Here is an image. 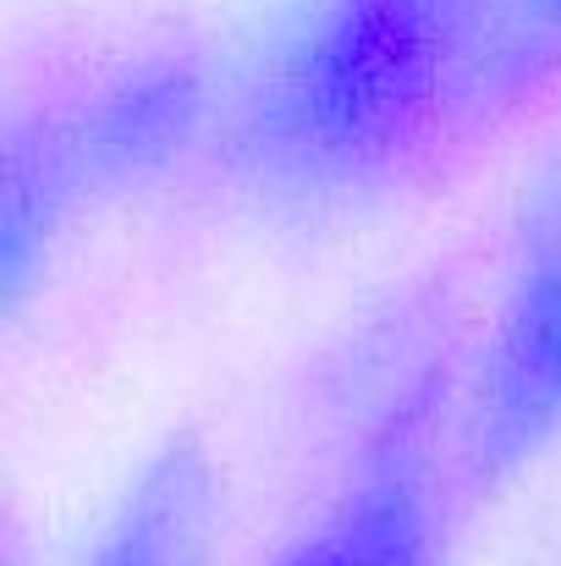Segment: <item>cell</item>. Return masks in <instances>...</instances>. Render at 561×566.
<instances>
[{
  "instance_id": "cell-1",
  "label": "cell",
  "mask_w": 561,
  "mask_h": 566,
  "mask_svg": "<svg viewBox=\"0 0 561 566\" xmlns=\"http://www.w3.org/2000/svg\"><path fill=\"white\" fill-rule=\"evenodd\" d=\"M468 0H314L248 99V155L292 192L391 177L468 72Z\"/></svg>"
},
{
  "instance_id": "cell-2",
  "label": "cell",
  "mask_w": 561,
  "mask_h": 566,
  "mask_svg": "<svg viewBox=\"0 0 561 566\" xmlns=\"http://www.w3.org/2000/svg\"><path fill=\"white\" fill-rule=\"evenodd\" d=\"M209 111L204 77L177 61L138 66L72 111L39 116L11 144L6 171V281L17 286L55 226L94 192L144 182L198 138Z\"/></svg>"
},
{
  "instance_id": "cell-3",
  "label": "cell",
  "mask_w": 561,
  "mask_h": 566,
  "mask_svg": "<svg viewBox=\"0 0 561 566\" xmlns=\"http://www.w3.org/2000/svg\"><path fill=\"white\" fill-rule=\"evenodd\" d=\"M551 440H561V203L529 231L501 297L468 407V457L479 473H501Z\"/></svg>"
},
{
  "instance_id": "cell-4",
  "label": "cell",
  "mask_w": 561,
  "mask_h": 566,
  "mask_svg": "<svg viewBox=\"0 0 561 566\" xmlns=\"http://www.w3.org/2000/svg\"><path fill=\"white\" fill-rule=\"evenodd\" d=\"M440 473L413 434H385L347 468L276 566H440Z\"/></svg>"
},
{
  "instance_id": "cell-5",
  "label": "cell",
  "mask_w": 561,
  "mask_h": 566,
  "mask_svg": "<svg viewBox=\"0 0 561 566\" xmlns=\"http://www.w3.org/2000/svg\"><path fill=\"white\" fill-rule=\"evenodd\" d=\"M209 545H215L209 462L187 440H172L138 468V479L116 501L83 566H209Z\"/></svg>"
},
{
  "instance_id": "cell-6",
  "label": "cell",
  "mask_w": 561,
  "mask_h": 566,
  "mask_svg": "<svg viewBox=\"0 0 561 566\" xmlns=\"http://www.w3.org/2000/svg\"><path fill=\"white\" fill-rule=\"evenodd\" d=\"M540 11H546V17H551V22L561 28V0H540Z\"/></svg>"
}]
</instances>
